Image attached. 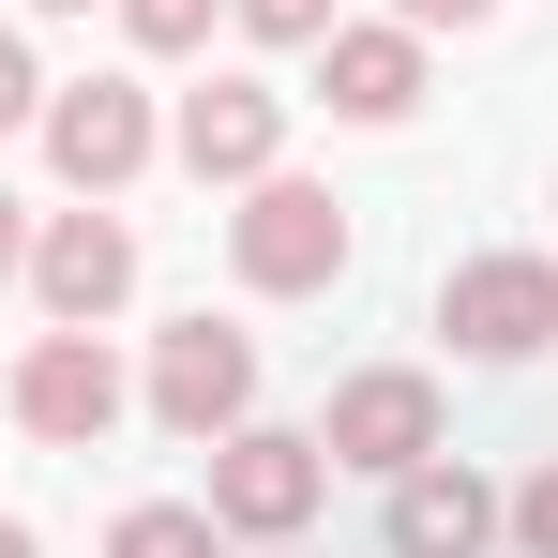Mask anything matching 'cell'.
<instances>
[{
    "label": "cell",
    "instance_id": "cell-7",
    "mask_svg": "<svg viewBox=\"0 0 558 558\" xmlns=\"http://www.w3.org/2000/svg\"><path fill=\"white\" fill-rule=\"evenodd\" d=\"M15 423H31L46 453H92L106 423H121V363H106L92 332H46V348L15 363Z\"/></svg>",
    "mask_w": 558,
    "mask_h": 558
},
{
    "label": "cell",
    "instance_id": "cell-12",
    "mask_svg": "<svg viewBox=\"0 0 558 558\" xmlns=\"http://www.w3.org/2000/svg\"><path fill=\"white\" fill-rule=\"evenodd\" d=\"M106 558H211V513L151 498V513H121V529H106Z\"/></svg>",
    "mask_w": 558,
    "mask_h": 558
},
{
    "label": "cell",
    "instance_id": "cell-1",
    "mask_svg": "<svg viewBox=\"0 0 558 558\" xmlns=\"http://www.w3.org/2000/svg\"><path fill=\"white\" fill-rule=\"evenodd\" d=\"M317 498H332V453H317V438H287V423H227V438H211V529L287 544Z\"/></svg>",
    "mask_w": 558,
    "mask_h": 558
},
{
    "label": "cell",
    "instance_id": "cell-15",
    "mask_svg": "<svg viewBox=\"0 0 558 558\" xmlns=\"http://www.w3.org/2000/svg\"><path fill=\"white\" fill-rule=\"evenodd\" d=\"M498 529H513L529 558H558V468H544V483H513V498H498Z\"/></svg>",
    "mask_w": 558,
    "mask_h": 558
},
{
    "label": "cell",
    "instance_id": "cell-10",
    "mask_svg": "<svg viewBox=\"0 0 558 558\" xmlns=\"http://www.w3.org/2000/svg\"><path fill=\"white\" fill-rule=\"evenodd\" d=\"M498 544V483H483V468H408V483H392V558H483Z\"/></svg>",
    "mask_w": 558,
    "mask_h": 558
},
{
    "label": "cell",
    "instance_id": "cell-4",
    "mask_svg": "<svg viewBox=\"0 0 558 558\" xmlns=\"http://www.w3.org/2000/svg\"><path fill=\"white\" fill-rule=\"evenodd\" d=\"M242 408H257V348H242L227 317H182V332L151 348V423H167V438H227Z\"/></svg>",
    "mask_w": 558,
    "mask_h": 558
},
{
    "label": "cell",
    "instance_id": "cell-3",
    "mask_svg": "<svg viewBox=\"0 0 558 558\" xmlns=\"http://www.w3.org/2000/svg\"><path fill=\"white\" fill-rule=\"evenodd\" d=\"M317 453L332 468H377V483H408V468L438 453V377H408V363H377L332 392V423H317Z\"/></svg>",
    "mask_w": 558,
    "mask_h": 558
},
{
    "label": "cell",
    "instance_id": "cell-9",
    "mask_svg": "<svg viewBox=\"0 0 558 558\" xmlns=\"http://www.w3.org/2000/svg\"><path fill=\"white\" fill-rule=\"evenodd\" d=\"M272 151H287V92H257V76L182 92V167L196 182H272Z\"/></svg>",
    "mask_w": 558,
    "mask_h": 558
},
{
    "label": "cell",
    "instance_id": "cell-2",
    "mask_svg": "<svg viewBox=\"0 0 558 558\" xmlns=\"http://www.w3.org/2000/svg\"><path fill=\"white\" fill-rule=\"evenodd\" d=\"M227 257H242V287H272V302L332 287L348 272V196L332 182H257L242 211H227Z\"/></svg>",
    "mask_w": 558,
    "mask_h": 558
},
{
    "label": "cell",
    "instance_id": "cell-8",
    "mask_svg": "<svg viewBox=\"0 0 558 558\" xmlns=\"http://www.w3.org/2000/svg\"><path fill=\"white\" fill-rule=\"evenodd\" d=\"M15 272H31V302H46L61 332H92L106 302L136 287V227H121V211H61V227H46V242H31Z\"/></svg>",
    "mask_w": 558,
    "mask_h": 558
},
{
    "label": "cell",
    "instance_id": "cell-20",
    "mask_svg": "<svg viewBox=\"0 0 558 558\" xmlns=\"http://www.w3.org/2000/svg\"><path fill=\"white\" fill-rule=\"evenodd\" d=\"M46 15H92V0H46Z\"/></svg>",
    "mask_w": 558,
    "mask_h": 558
},
{
    "label": "cell",
    "instance_id": "cell-11",
    "mask_svg": "<svg viewBox=\"0 0 558 558\" xmlns=\"http://www.w3.org/2000/svg\"><path fill=\"white\" fill-rule=\"evenodd\" d=\"M317 92H332V121H408L423 106V31H317Z\"/></svg>",
    "mask_w": 558,
    "mask_h": 558
},
{
    "label": "cell",
    "instance_id": "cell-5",
    "mask_svg": "<svg viewBox=\"0 0 558 558\" xmlns=\"http://www.w3.org/2000/svg\"><path fill=\"white\" fill-rule=\"evenodd\" d=\"M438 332H453L468 363H529L558 332V272L544 257H468V272L438 287Z\"/></svg>",
    "mask_w": 558,
    "mask_h": 558
},
{
    "label": "cell",
    "instance_id": "cell-17",
    "mask_svg": "<svg viewBox=\"0 0 558 558\" xmlns=\"http://www.w3.org/2000/svg\"><path fill=\"white\" fill-rule=\"evenodd\" d=\"M392 15H408V31H483L498 0H392Z\"/></svg>",
    "mask_w": 558,
    "mask_h": 558
},
{
    "label": "cell",
    "instance_id": "cell-14",
    "mask_svg": "<svg viewBox=\"0 0 558 558\" xmlns=\"http://www.w3.org/2000/svg\"><path fill=\"white\" fill-rule=\"evenodd\" d=\"M227 15H242L257 46H317V31H332V0H227Z\"/></svg>",
    "mask_w": 558,
    "mask_h": 558
},
{
    "label": "cell",
    "instance_id": "cell-19",
    "mask_svg": "<svg viewBox=\"0 0 558 558\" xmlns=\"http://www.w3.org/2000/svg\"><path fill=\"white\" fill-rule=\"evenodd\" d=\"M0 558H31V529H15V513H0Z\"/></svg>",
    "mask_w": 558,
    "mask_h": 558
},
{
    "label": "cell",
    "instance_id": "cell-16",
    "mask_svg": "<svg viewBox=\"0 0 558 558\" xmlns=\"http://www.w3.org/2000/svg\"><path fill=\"white\" fill-rule=\"evenodd\" d=\"M15 121H46V76H31V46L0 31V136H15Z\"/></svg>",
    "mask_w": 558,
    "mask_h": 558
},
{
    "label": "cell",
    "instance_id": "cell-6",
    "mask_svg": "<svg viewBox=\"0 0 558 558\" xmlns=\"http://www.w3.org/2000/svg\"><path fill=\"white\" fill-rule=\"evenodd\" d=\"M46 167L76 196H121L151 167V92H136V76H76V92L46 106Z\"/></svg>",
    "mask_w": 558,
    "mask_h": 558
},
{
    "label": "cell",
    "instance_id": "cell-13",
    "mask_svg": "<svg viewBox=\"0 0 558 558\" xmlns=\"http://www.w3.org/2000/svg\"><path fill=\"white\" fill-rule=\"evenodd\" d=\"M136 46H211V0H121Z\"/></svg>",
    "mask_w": 558,
    "mask_h": 558
},
{
    "label": "cell",
    "instance_id": "cell-18",
    "mask_svg": "<svg viewBox=\"0 0 558 558\" xmlns=\"http://www.w3.org/2000/svg\"><path fill=\"white\" fill-rule=\"evenodd\" d=\"M15 257H31V227H15V196H0V287H15Z\"/></svg>",
    "mask_w": 558,
    "mask_h": 558
}]
</instances>
